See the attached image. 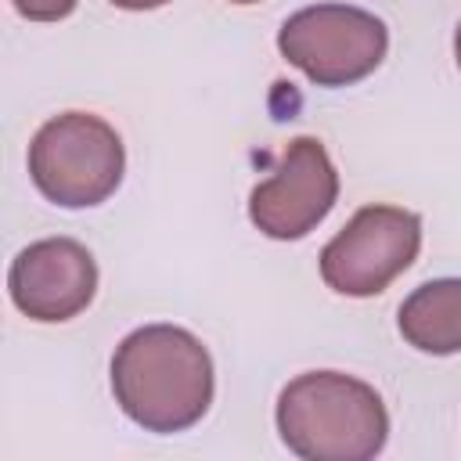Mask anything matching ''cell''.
<instances>
[{
  "label": "cell",
  "mask_w": 461,
  "mask_h": 461,
  "mask_svg": "<svg viewBox=\"0 0 461 461\" xmlns=\"http://www.w3.org/2000/svg\"><path fill=\"white\" fill-rule=\"evenodd\" d=\"M112 393L140 429L184 432L212 403V360L187 328L144 324L112 357Z\"/></svg>",
  "instance_id": "1"
},
{
  "label": "cell",
  "mask_w": 461,
  "mask_h": 461,
  "mask_svg": "<svg viewBox=\"0 0 461 461\" xmlns=\"http://www.w3.org/2000/svg\"><path fill=\"white\" fill-rule=\"evenodd\" d=\"M277 432L306 461H367L385 447L382 396L342 371H306L277 396Z\"/></svg>",
  "instance_id": "2"
},
{
  "label": "cell",
  "mask_w": 461,
  "mask_h": 461,
  "mask_svg": "<svg viewBox=\"0 0 461 461\" xmlns=\"http://www.w3.org/2000/svg\"><path fill=\"white\" fill-rule=\"evenodd\" d=\"M126 151L119 133L90 112L47 119L29 144V176L61 209L101 205L122 180Z\"/></svg>",
  "instance_id": "3"
},
{
  "label": "cell",
  "mask_w": 461,
  "mask_h": 461,
  "mask_svg": "<svg viewBox=\"0 0 461 461\" xmlns=\"http://www.w3.org/2000/svg\"><path fill=\"white\" fill-rule=\"evenodd\" d=\"M277 50L317 86H349L371 76L385 50V22L353 4H313L285 18Z\"/></svg>",
  "instance_id": "4"
},
{
  "label": "cell",
  "mask_w": 461,
  "mask_h": 461,
  "mask_svg": "<svg viewBox=\"0 0 461 461\" xmlns=\"http://www.w3.org/2000/svg\"><path fill=\"white\" fill-rule=\"evenodd\" d=\"M421 220L400 205H364L321 252V277L331 292L367 299L385 292L418 256Z\"/></svg>",
  "instance_id": "5"
},
{
  "label": "cell",
  "mask_w": 461,
  "mask_h": 461,
  "mask_svg": "<svg viewBox=\"0 0 461 461\" xmlns=\"http://www.w3.org/2000/svg\"><path fill=\"white\" fill-rule=\"evenodd\" d=\"M339 198V173L317 137H295L270 180L252 187L249 216L277 241L310 234Z\"/></svg>",
  "instance_id": "6"
},
{
  "label": "cell",
  "mask_w": 461,
  "mask_h": 461,
  "mask_svg": "<svg viewBox=\"0 0 461 461\" xmlns=\"http://www.w3.org/2000/svg\"><path fill=\"white\" fill-rule=\"evenodd\" d=\"M7 288L25 317L43 324L72 321L94 303L97 263L90 249L72 238H43L14 256Z\"/></svg>",
  "instance_id": "7"
},
{
  "label": "cell",
  "mask_w": 461,
  "mask_h": 461,
  "mask_svg": "<svg viewBox=\"0 0 461 461\" xmlns=\"http://www.w3.org/2000/svg\"><path fill=\"white\" fill-rule=\"evenodd\" d=\"M400 335L432 357L461 353V277H439L418 285L400 303Z\"/></svg>",
  "instance_id": "8"
},
{
  "label": "cell",
  "mask_w": 461,
  "mask_h": 461,
  "mask_svg": "<svg viewBox=\"0 0 461 461\" xmlns=\"http://www.w3.org/2000/svg\"><path fill=\"white\" fill-rule=\"evenodd\" d=\"M11 4L29 22H61L76 11V0H11Z\"/></svg>",
  "instance_id": "9"
},
{
  "label": "cell",
  "mask_w": 461,
  "mask_h": 461,
  "mask_svg": "<svg viewBox=\"0 0 461 461\" xmlns=\"http://www.w3.org/2000/svg\"><path fill=\"white\" fill-rule=\"evenodd\" d=\"M112 4L122 7V11H155V7H162L169 0H112Z\"/></svg>",
  "instance_id": "10"
},
{
  "label": "cell",
  "mask_w": 461,
  "mask_h": 461,
  "mask_svg": "<svg viewBox=\"0 0 461 461\" xmlns=\"http://www.w3.org/2000/svg\"><path fill=\"white\" fill-rule=\"evenodd\" d=\"M454 58H457V68H461V25H457V32H454Z\"/></svg>",
  "instance_id": "11"
},
{
  "label": "cell",
  "mask_w": 461,
  "mask_h": 461,
  "mask_svg": "<svg viewBox=\"0 0 461 461\" xmlns=\"http://www.w3.org/2000/svg\"><path fill=\"white\" fill-rule=\"evenodd\" d=\"M230 4H259V0H230Z\"/></svg>",
  "instance_id": "12"
}]
</instances>
